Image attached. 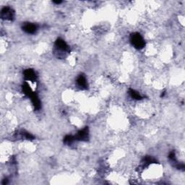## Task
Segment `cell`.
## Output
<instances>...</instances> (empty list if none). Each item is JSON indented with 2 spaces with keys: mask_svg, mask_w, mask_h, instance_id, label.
<instances>
[{
  "mask_svg": "<svg viewBox=\"0 0 185 185\" xmlns=\"http://www.w3.org/2000/svg\"><path fill=\"white\" fill-rule=\"evenodd\" d=\"M131 42L137 49H142L145 46V41L139 34H134L131 36Z\"/></svg>",
  "mask_w": 185,
  "mask_h": 185,
  "instance_id": "1",
  "label": "cell"
},
{
  "mask_svg": "<svg viewBox=\"0 0 185 185\" xmlns=\"http://www.w3.org/2000/svg\"><path fill=\"white\" fill-rule=\"evenodd\" d=\"M77 85H78L80 87H81V88H86L87 80L84 76L80 75V77L77 78Z\"/></svg>",
  "mask_w": 185,
  "mask_h": 185,
  "instance_id": "5",
  "label": "cell"
},
{
  "mask_svg": "<svg viewBox=\"0 0 185 185\" xmlns=\"http://www.w3.org/2000/svg\"><path fill=\"white\" fill-rule=\"evenodd\" d=\"M24 76L26 77L27 80H30V81H34L36 77V73L32 69H27L26 71H25Z\"/></svg>",
  "mask_w": 185,
  "mask_h": 185,
  "instance_id": "4",
  "label": "cell"
},
{
  "mask_svg": "<svg viewBox=\"0 0 185 185\" xmlns=\"http://www.w3.org/2000/svg\"><path fill=\"white\" fill-rule=\"evenodd\" d=\"M23 30L27 33V34H34L37 30V27L36 25L34 24H25L23 27Z\"/></svg>",
  "mask_w": 185,
  "mask_h": 185,
  "instance_id": "3",
  "label": "cell"
},
{
  "mask_svg": "<svg viewBox=\"0 0 185 185\" xmlns=\"http://www.w3.org/2000/svg\"><path fill=\"white\" fill-rule=\"evenodd\" d=\"M1 17L5 20H12L13 17V12L9 7H4L1 10Z\"/></svg>",
  "mask_w": 185,
  "mask_h": 185,
  "instance_id": "2",
  "label": "cell"
}]
</instances>
